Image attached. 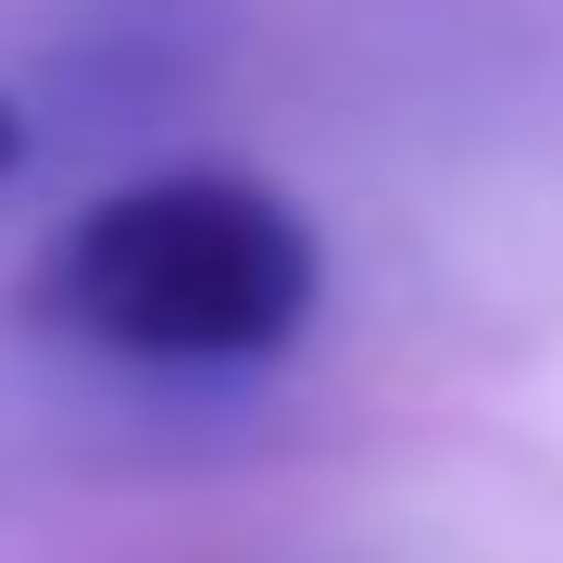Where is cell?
<instances>
[{
	"label": "cell",
	"mask_w": 563,
	"mask_h": 563,
	"mask_svg": "<svg viewBox=\"0 0 563 563\" xmlns=\"http://www.w3.org/2000/svg\"><path fill=\"white\" fill-rule=\"evenodd\" d=\"M325 301V239L239 163H188L88 201L25 263V325L113 363H276Z\"/></svg>",
	"instance_id": "obj_1"
},
{
	"label": "cell",
	"mask_w": 563,
	"mask_h": 563,
	"mask_svg": "<svg viewBox=\"0 0 563 563\" xmlns=\"http://www.w3.org/2000/svg\"><path fill=\"white\" fill-rule=\"evenodd\" d=\"M13 163H25V101L0 88V176H13Z\"/></svg>",
	"instance_id": "obj_2"
}]
</instances>
